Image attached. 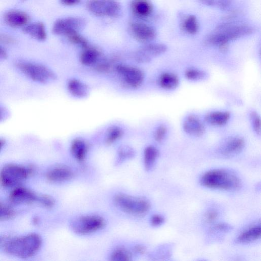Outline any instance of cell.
<instances>
[{
    "label": "cell",
    "instance_id": "1",
    "mask_svg": "<svg viewBox=\"0 0 261 261\" xmlns=\"http://www.w3.org/2000/svg\"><path fill=\"white\" fill-rule=\"evenodd\" d=\"M255 31L254 27L249 25L224 24L209 35L204 42L206 45L218 47L222 44H229L231 41L251 35Z\"/></svg>",
    "mask_w": 261,
    "mask_h": 261
},
{
    "label": "cell",
    "instance_id": "2",
    "mask_svg": "<svg viewBox=\"0 0 261 261\" xmlns=\"http://www.w3.org/2000/svg\"><path fill=\"white\" fill-rule=\"evenodd\" d=\"M42 244L41 236L35 233H31L8 240L6 241L4 247L5 251L9 254L26 258L36 254Z\"/></svg>",
    "mask_w": 261,
    "mask_h": 261
},
{
    "label": "cell",
    "instance_id": "3",
    "mask_svg": "<svg viewBox=\"0 0 261 261\" xmlns=\"http://www.w3.org/2000/svg\"><path fill=\"white\" fill-rule=\"evenodd\" d=\"M201 183L209 188L226 191H236L241 186V180L235 174L223 169L206 173L201 179Z\"/></svg>",
    "mask_w": 261,
    "mask_h": 261
},
{
    "label": "cell",
    "instance_id": "4",
    "mask_svg": "<svg viewBox=\"0 0 261 261\" xmlns=\"http://www.w3.org/2000/svg\"><path fill=\"white\" fill-rule=\"evenodd\" d=\"M34 171V167L9 163L0 170V184L12 187L22 182Z\"/></svg>",
    "mask_w": 261,
    "mask_h": 261
},
{
    "label": "cell",
    "instance_id": "5",
    "mask_svg": "<svg viewBox=\"0 0 261 261\" xmlns=\"http://www.w3.org/2000/svg\"><path fill=\"white\" fill-rule=\"evenodd\" d=\"M114 202L123 212L137 216L146 215L150 209V204L147 200L125 194H117Z\"/></svg>",
    "mask_w": 261,
    "mask_h": 261
},
{
    "label": "cell",
    "instance_id": "6",
    "mask_svg": "<svg viewBox=\"0 0 261 261\" xmlns=\"http://www.w3.org/2000/svg\"><path fill=\"white\" fill-rule=\"evenodd\" d=\"M16 66L27 77L37 82L46 83L57 78L53 71L41 64L21 61L17 63Z\"/></svg>",
    "mask_w": 261,
    "mask_h": 261
},
{
    "label": "cell",
    "instance_id": "7",
    "mask_svg": "<svg viewBox=\"0 0 261 261\" xmlns=\"http://www.w3.org/2000/svg\"><path fill=\"white\" fill-rule=\"evenodd\" d=\"M105 225V220L102 217L88 215L76 219L72 222L71 226L76 234L87 235L103 229Z\"/></svg>",
    "mask_w": 261,
    "mask_h": 261
},
{
    "label": "cell",
    "instance_id": "8",
    "mask_svg": "<svg viewBox=\"0 0 261 261\" xmlns=\"http://www.w3.org/2000/svg\"><path fill=\"white\" fill-rule=\"evenodd\" d=\"M116 71L124 85L128 88L137 89L143 83L145 74L140 69L125 64H118Z\"/></svg>",
    "mask_w": 261,
    "mask_h": 261
},
{
    "label": "cell",
    "instance_id": "9",
    "mask_svg": "<svg viewBox=\"0 0 261 261\" xmlns=\"http://www.w3.org/2000/svg\"><path fill=\"white\" fill-rule=\"evenodd\" d=\"M87 7L93 14L101 17H117L121 11V7L116 0H89Z\"/></svg>",
    "mask_w": 261,
    "mask_h": 261
},
{
    "label": "cell",
    "instance_id": "10",
    "mask_svg": "<svg viewBox=\"0 0 261 261\" xmlns=\"http://www.w3.org/2000/svg\"><path fill=\"white\" fill-rule=\"evenodd\" d=\"M85 24L84 20L78 17H68L59 19L54 23L53 32L56 35L67 36L70 33L82 29Z\"/></svg>",
    "mask_w": 261,
    "mask_h": 261
},
{
    "label": "cell",
    "instance_id": "11",
    "mask_svg": "<svg viewBox=\"0 0 261 261\" xmlns=\"http://www.w3.org/2000/svg\"><path fill=\"white\" fill-rule=\"evenodd\" d=\"M167 50V46L163 44H146L136 53L135 60L139 63H148L153 58L164 54Z\"/></svg>",
    "mask_w": 261,
    "mask_h": 261
},
{
    "label": "cell",
    "instance_id": "12",
    "mask_svg": "<svg viewBox=\"0 0 261 261\" xmlns=\"http://www.w3.org/2000/svg\"><path fill=\"white\" fill-rule=\"evenodd\" d=\"M129 28L134 38L143 43H150L157 36L155 30L152 26L143 22H134L130 24Z\"/></svg>",
    "mask_w": 261,
    "mask_h": 261
},
{
    "label": "cell",
    "instance_id": "13",
    "mask_svg": "<svg viewBox=\"0 0 261 261\" xmlns=\"http://www.w3.org/2000/svg\"><path fill=\"white\" fill-rule=\"evenodd\" d=\"M39 194L24 187H17L9 195L10 202L14 204H29L38 202Z\"/></svg>",
    "mask_w": 261,
    "mask_h": 261
},
{
    "label": "cell",
    "instance_id": "14",
    "mask_svg": "<svg viewBox=\"0 0 261 261\" xmlns=\"http://www.w3.org/2000/svg\"><path fill=\"white\" fill-rule=\"evenodd\" d=\"M184 132L188 135L200 137L205 133L206 128L201 119L194 115H189L186 118L183 124Z\"/></svg>",
    "mask_w": 261,
    "mask_h": 261
},
{
    "label": "cell",
    "instance_id": "15",
    "mask_svg": "<svg viewBox=\"0 0 261 261\" xmlns=\"http://www.w3.org/2000/svg\"><path fill=\"white\" fill-rule=\"evenodd\" d=\"M74 173L67 167L59 166L51 169L46 175L48 181L52 183H60L71 180Z\"/></svg>",
    "mask_w": 261,
    "mask_h": 261
},
{
    "label": "cell",
    "instance_id": "16",
    "mask_svg": "<svg viewBox=\"0 0 261 261\" xmlns=\"http://www.w3.org/2000/svg\"><path fill=\"white\" fill-rule=\"evenodd\" d=\"M245 145L244 140L235 137L228 140L222 147L221 153L226 157L232 156L240 153Z\"/></svg>",
    "mask_w": 261,
    "mask_h": 261
},
{
    "label": "cell",
    "instance_id": "17",
    "mask_svg": "<svg viewBox=\"0 0 261 261\" xmlns=\"http://www.w3.org/2000/svg\"><path fill=\"white\" fill-rule=\"evenodd\" d=\"M6 22L10 26L18 28L25 25L29 18L26 14L20 11L13 10L8 12L5 16Z\"/></svg>",
    "mask_w": 261,
    "mask_h": 261
},
{
    "label": "cell",
    "instance_id": "18",
    "mask_svg": "<svg viewBox=\"0 0 261 261\" xmlns=\"http://www.w3.org/2000/svg\"><path fill=\"white\" fill-rule=\"evenodd\" d=\"M68 89L74 97L83 99L87 97L90 92L88 86L81 81L73 79L68 83Z\"/></svg>",
    "mask_w": 261,
    "mask_h": 261
},
{
    "label": "cell",
    "instance_id": "19",
    "mask_svg": "<svg viewBox=\"0 0 261 261\" xmlns=\"http://www.w3.org/2000/svg\"><path fill=\"white\" fill-rule=\"evenodd\" d=\"M101 53L99 50L88 46L84 49L82 52L80 60L82 64L85 66H92L99 61Z\"/></svg>",
    "mask_w": 261,
    "mask_h": 261
},
{
    "label": "cell",
    "instance_id": "20",
    "mask_svg": "<svg viewBox=\"0 0 261 261\" xmlns=\"http://www.w3.org/2000/svg\"><path fill=\"white\" fill-rule=\"evenodd\" d=\"M24 31L26 34L39 41H44L47 38L45 26L41 22H36L26 26Z\"/></svg>",
    "mask_w": 261,
    "mask_h": 261
},
{
    "label": "cell",
    "instance_id": "21",
    "mask_svg": "<svg viewBox=\"0 0 261 261\" xmlns=\"http://www.w3.org/2000/svg\"><path fill=\"white\" fill-rule=\"evenodd\" d=\"M231 115L227 112H214L207 114L205 121L209 124L215 126H222L230 120Z\"/></svg>",
    "mask_w": 261,
    "mask_h": 261
},
{
    "label": "cell",
    "instance_id": "22",
    "mask_svg": "<svg viewBox=\"0 0 261 261\" xmlns=\"http://www.w3.org/2000/svg\"><path fill=\"white\" fill-rule=\"evenodd\" d=\"M71 151L74 157L79 162H83L88 152L87 143L81 139H76L72 142Z\"/></svg>",
    "mask_w": 261,
    "mask_h": 261
},
{
    "label": "cell",
    "instance_id": "23",
    "mask_svg": "<svg viewBox=\"0 0 261 261\" xmlns=\"http://www.w3.org/2000/svg\"><path fill=\"white\" fill-rule=\"evenodd\" d=\"M133 12L141 17H147L152 13L153 7L149 0H133Z\"/></svg>",
    "mask_w": 261,
    "mask_h": 261
},
{
    "label": "cell",
    "instance_id": "24",
    "mask_svg": "<svg viewBox=\"0 0 261 261\" xmlns=\"http://www.w3.org/2000/svg\"><path fill=\"white\" fill-rule=\"evenodd\" d=\"M158 84L162 88L165 90H174L179 86V79L175 74L165 73L159 77Z\"/></svg>",
    "mask_w": 261,
    "mask_h": 261
},
{
    "label": "cell",
    "instance_id": "25",
    "mask_svg": "<svg viewBox=\"0 0 261 261\" xmlns=\"http://www.w3.org/2000/svg\"><path fill=\"white\" fill-rule=\"evenodd\" d=\"M260 226L255 225L243 232L238 238L237 242L241 244H247L257 240L260 238Z\"/></svg>",
    "mask_w": 261,
    "mask_h": 261
},
{
    "label": "cell",
    "instance_id": "26",
    "mask_svg": "<svg viewBox=\"0 0 261 261\" xmlns=\"http://www.w3.org/2000/svg\"><path fill=\"white\" fill-rule=\"evenodd\" d=\"M158 156L159 151L155 147L150 146L146 148L144 154V161L145 168L147 171L152 170Z\"/></svg>",
    "mask_w": 261,
    "mask_h": 261
},
{
    "label": "cell",
    "instance_id": "27",
    "mask_svg": "<svg viewBox=\"0 0 261 261\" xmlns=\"http://www.w3.org/2000/svg\"><path fill=\"white\" fill-rule=\"evenodd\" d=\"M182 25L184 30L191 35L197 34L199 31V23L197 18L194 15L187 16L184 19Z\"/></svg>",
    "mask_w": 261,
    "mask_h": 261
},
{
    "label": "cell",
    "instance_id": "28",
    "mask_svg": "<svg viewBox=\"0 0 261 261\" xmlns=\"http://www.w3.org/2000/svg\"><path fill=\"white\" fill-rule=\"evenodd\" d=\"M110 258L113 261H128L132 260V254L128 250L119 248L112 252Z\"/></svg>",
    "mask_w": 261,
    "mask_h": 261
},
{
    "label": "cell",
    "instance_id": "29",
    "mask_svg": "<svg viewBox=\"0 0 261 261\" xmlns=\"http://www.w3.org/2000/svg\"><path fill=\"white\" fill-rule=\"evenodd\" d=\"M204 5L225 10L229 7L232 0H199Z\"/></svg>",
    "mask_w": 261,
    "mask_h": 261
},
{
    "label": "cell",
    "instance_id": "30",
    "mask_svg": "<svg viewBox=\"0 0 261 261\" xmlns=\"http://www.w3.org/2000/svg\"><path fill=\"white\" fill-rule=\"evenodd\" d=\"M123 130L119 127L113 126L108 130L106 142L108 145H111L119 140L123 136Z\"/></svg>",
    "mask_w": 261,
    "mask_h": 261
},
{
    "label": "cell",
    "instance_id": "31",
    "mask_svg": "<svg viewBox=\"0 0 261 261\" xmlns=\"http://www.w3.org/2000/svg\"><path fill=\"white\" fill-rule=\"evenodd\" d=\"M66 36L71 43L78 45L83 48V49L89 46L87 41L81 36L77 31L70 33Z\"/></svg>",
    "mask_w": 261,
    "mask_h": 261
},
{
    "label": "cell",
    "instance_id": "32",
    "mask_svg": "<svg viewBox=\"0 0 261 261\" xmlns=\"http://www.w3.org/2000/svg\"><path fill=\"white\" fill-rule=\"evenodd\" d=\"M186 78L190 81H200L203 80L206 77V74L204 71L194 69H189L185 72Z\"/></svg>",
    "mask_w": 261,
    "mask_h": 261
},
{
    "label": "cell",
    "instance_id": "33",
    "mask_svg": "<svg viewBox=\"0 0 261 261\" xmlns=\"http://www.w3.org/2000/svg\"><path fill=\"white\" fill-rule=\"evenodd\" d=\"M15 214V211L11 207L0 202V220L10 219Z\"/></svg>",
    "mask_w": 261,
    "mask_h": 261
},
{
    "label": "cell",
    "instance_id": "34",
    "mask_svg": "<svg viewBox=\"0 0 261 261\" xmlns=\"http://www.w3.org/2000/svg\"><path fill=\"white\" fill-rule=\"evenodd\" d=\"M38 202L44 207L51 208L55 204V200L51 196L47 194H41L39 195Z\"/></svg>",
    "mask_w": 261,
    "mask_h": 261
},
{
    "label": "cell",
    "instance_id": "35",
    "mask_svg": "<svg viewBox=\"0 0 261 261\" xmlns=\"http://www.w3.org/2000/svg\"><path fill=\"white\" fill-rule=\"evenodd\" d=\"M167 134V127L165 125H161L155 130L154 134V138L157 142L161 143L165 140Z\"/></svg>",
    "mask_w": 261,
    "mask_h": 261
},
{
    "label": "cell",
    "instance_id": "36",
    "mask_svg": "<svg viewBox=\"0 0 261 261\" xmlns=\"http://www.w3.org/2000/svg\"><path fill=\"white\" fill-rule=\"evenodd\" d=\"M250 118L254 130V132L258 135L260 134V118L256 112H251L250 114Z\"/></svg>",
    "mask_w": 261,
    "mask_h": 261
},
{
    "label": "cell",
    "instance_id": "37",
    "mask_svg": "<svg viewBox=\"0 0 261 261\" xmlns=\"http://www.w3.org/2000/svg\"><path fill=\"white\" fill-rule=\"evenodd\" d=\"M95 66L96 71L102 73H108L110 71L112 68L111 64L107 61L98 62L95 65Z\"/></svg>",
    "mask_w": 261,
    "mask_h": 261
},
{
    "label": "cell",
    "instance_id": "38",
    "mask_svg": "<svg viewBox=\"0 0 261 261\" xmlns=\"http://www.w3.org/2000/svg\"><path fill=\"white\" fill-rule=\"evenodd\" d=\"M118 154L119 160H123L128 158L133 157L134 155V152L132 149L123 147L120 149Z\"/></svg>",
    "mask_w": 261,
    "mask_h": 261
},
{
    "label": "cell",
    "instance_id": "39",
    "mask_svg": "<svg viewBox=\"0 0 261 261\" xmlns=\"http://www.w3.org/2000/svg\"><path fill=\"white\" fill-rule=\"evenodd\" d=\"M218 216V213L215 210H211L207 212L204 216L205 221L209 223L214 222Z\"/></svg>",
    "mask_w": 261,
    "mask_h": 261
},
{
    "label": "cell",
    "instance_id": "40",
    "mask_svg": "<svg viewBox=\"0 0 261 261\" xmlns=\"http://www.w3.org/2000/svg\"><path fill=\"white\" fill-rule=\"evenodd\" d=\"M165 218L159 215H154L151 218V224L153 226H159L164 223Z\"/></svg>",
    "mask_w": 261,
    "mask_h": 261
},
{
    "label": "cell",
    "instance_id": "41",
    "mask_svg": "<svg viewBox=\"0 0 261 261\" xmlns=\"http://www.w3.org/2000/svg\"><path fill=\"white\" fill-rule=\"evenodd\" d=\"M214 230L218 231L226 232L232 229V227L227 224L221 223L217 224L214 227Z\"/></svg>",
    "mask_w": 261,
    "mask_h": 261
},
{
    "label": "cell",
    "instance_id": "42",
    "mask_svg": "<svg viewBox=\"0 0 261 261\" xmlns=\"http://www.w3.org/2000/svg\"><path fill=\"white\" fill-rule=\"evenodd\" d=\"M15 40L12 37L0 33V43L5 44H12L15 42Z\"/></svg>",
    "mask_w": 261,
    "mask_h": 261
},
{
    "label": "cell",
    "instance_id": "43",
    "mask_svg": "<svg viewBox=\"0 0 261 261\" xmlns=\"http://www.w3.org/2000/svg\"><path fill=\"white\" fill-rule=\"evenodd\" d=\"M61 3L65 6H72L78 5L81 0H60Z\"/></svg>",
    "mask_w": 261,
    "mask_h": 261
},
{
    "label": "cell",
    "instance_id": "44",
    "mask_svg": "<svg viewBox=\"0 0 261 261\" xmlns=\"http://www.w3.org/2000/svg\"><path fill=\"white\" fill-rule=\"evenodd\" d=\"M135 252L139 254H144L146 251V248L145 246L141 245H138L134 248Z\"/></svg>",
    "mask_w": 261,
    "mask_h": 261
},
{
    "label": "cell",
    "instance_id": "45",
    "mask_svg": "<svg viewBox=\"0 0 261 261\" xmlns=\"http://www.w3.org/2000/svg\"><path fill=\"white\" fill-rule=\"evenodd\" d=\"M8 57V53L6 50L2 46H0V62L6 60Z\"/></svg>",
    "mask_w": 261,
    "mask_h": 261
},
{
    "label": "cell",
    "instance_id": "46",
    "mask_svg": "<svg viewBox=\"0 0 261 261\" xmlns=\"http://www.w3.org/2000/svg\"><path fill=\"white\" fill-rule=\"evenodd\" d=\"M7 116L6 110L3 107H0V122L5 119Z\"/></svg>",
    "mask_w": 261,
    "mask_h": 261
},
{
    "label": "cell",
    "instance_id": "47",
    "mask_svg": "<svg viewBox=\"0 0 261 261\" xmlns=\"http://www.w3.org/2000/svg\"><path fill=\"white\" fill-rule=\"evenodd\" d=\"M6 144V141L3 138H0V151L3 148Z\"/></svg>",
    "mask_w": 261,
    "mask_h": 261
},
{
    "label": "cell",
    "instance_id": "48",
    "mask_svg": "<svg viewBox=\"0 0 261 261\" xmlns=\"http://www.w3.org/2000/svg\"><path fill=\"white\" fill-rule=\"evenodd\" d=\"M5 239L4 238L0 237V245H1L4 241Z\"/></svg>",
    "mask_w": 261,
    "mask_h": 261
}]
</instances>
